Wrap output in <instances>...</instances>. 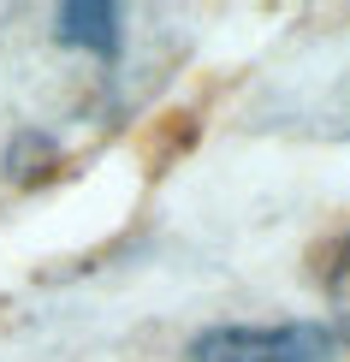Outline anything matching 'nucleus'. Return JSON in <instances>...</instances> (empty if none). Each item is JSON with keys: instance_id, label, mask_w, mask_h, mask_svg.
I'll list each match as a JSON object with an SVG mask.
<instances>
[{"instance_id": "2", "label": "nucleus", "mask_w": 350, "mask_h": 362, "mask_svg": "<svg viewBox=\"0 0 350 362\" xmlns=\"http://www.w3.org/2000/svg\"><path fill=\"white\" fill-rule=\"evenodd\" d=\"M59 42L113 59V54H119V6H89V0L59 6Z\"/></svg>"}, {"instance_id": "1", "label": "nucleus", "mask_w": 350, "mask_h": 362, "mask_svg": "<svg viewBox=\"0 0 350 362\" xmlns=\"http://www.w3.org/2000/svg\"><path fill=\"white\" fill-rule=\"evenodd\" d=\"M339 339L321 321L285 327H208L190 344V362H332Z\"/></svg>"}]
</instances>
